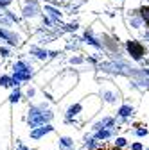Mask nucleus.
Here are the masks:
<instances>
[{"label": "nucleus", "mask_w": 149, "mask_h": 150, "mask_svg": "<svg viewBox=\"0 0 149 150\" xmlns=\"http://www.w3.org/2000/svg\"><path fill=\"white\" fill-rule=\"evenodd\" d=\"M50 120H52V112L49 109H43V107H38V105L31 107V111H29V125L31 127L45 125Z\"/></svg>", "instance_id": "nucleus-1"}, {"label": "nucleus", "mask_w": 149, "mask_h": 150, "mask_svg": "<svg viewBox=\"0 0 149 150\" xmlns=\"http://www.w3.org/2000/svg\"><path fill=\"white\" fill-rule=\"evenodd\" d=\"M31 73H32L31 68H29L25 63L20 61V63L14 64V77H13V79H14L16 82H20V81H29V79H31Z\"/></svg>", "instance_id": "nucleus-2"}, {"label": "nucleus", "mask_w": 149, "mask_h": 150, "mask_svg": "<svg viewBox=\"0 0 149 150\" xmlns=\"http://www.w3.org/2000/svg\"><path fill=\"white\" fill-rule=\"evenodd\" d=\"M128 48H129V52H131V55H133L135 59H140V57H142L144 48H142V45H138L137 41H129V43H128Z\"/></svg>", "instance_id": "nucleus-3"}, {"label": "nucleus", "mask_w": 149, "mask_h": 150, "mask_svg": "<svg viewBox=\"0 0 149 150\" xmlns=\"http://www.w3.org/2000/svg\"><path fill=\"white\" fill-rule=\"evenodd\" d=\"M0 38L7 40V43H11V45H16L18 43V36L13 34V32H9V30H6V29H0Z\"/></svg>", "instance_id": "nucleus-4"}, {"label": "nucleus", "mask_w": 149, "mask_h": 150, "mask_svg": "<svg viewBox=\"0 0 149 150\" xmlns=\"http://www.w3.org/2000/svg\"><path fill=\"white\" fill-rule=\"evenodd\" d=\"M49 132H52V125H45V127H42V129H36V130H32L31 132V136L34 138V139H38V138H42L43 134H49Z\"/></svg>", "instance_id": "nucleus-5"}, {"label": "nucleus", "mask_w": 149, "mask_h": 150, "mask_svg": "<svg viewBox=\"0 0 149 150\" xmlns=\"http://www.w3.org/2000/svg\"><path fill=\"white\" fill-rule=\"evenodd\" d=\"M131 115H133V107H131V105H122V107L119 109V116H122V118L131 116Z\"/></svg>", "instance_id": "nucleus-6"}, {"label": "nucleus", "mask_w": 149, "mask_h": 150, "mask_svg": "<svg viewBox=\"0 0 149 150\" xmlns=\"http://www.w3.org/2000/svg\"><path fill=\"white\" fill-rule=\"evenodd\" d=\"M111 136V129H101L95 132V139H106Z\"/></svg>", "instance_id": "nucleus-7"}, {"label": "nucleus", "mask_w": 149, "mask_h": 150, "mask_svg": "<svg viewBox=\"0 0 149 150\" xmlns=\"http://www.w3.org/2000/svg\"><path fill=\"white\" fill-rule=\"evenodd\" d=\"M79 111H81V104H76V105H72V107L68 109V112H67V120H72V116H76Z\"/></svg>", "instance_id": "nucleus-8"}, {"label": "nucleus", "mask_w": 149, "mask_h": 150, "mask_svg": "<svg viewBox=\"0 0 149 150\" xmlns=\"http://www.w3.org/2000/svg\"><path fill=\"white\" fill-rule=\"evenodd\" d=\"M0 84L2 86H18V82L11 77H0Z\"/></svg>", "instance_id": "nucleus-9"}, {"label": "nucleus", "mask_w": 149, "mask_h": 150, "mask_svg": "<svg viewBox=\"0 0 149 150\" xmlns=\"http://www.w3.org/2000/svg\"><path fill=\"white\" fill-rule=\"evenodd\" d=\"M59 145H61L63 148H68V150H70V148L74 146V141H72L70 138H67V136H65V138H61V139H59Z\"/></svg>", "instance_id": "nucleus-10"}, {"label": "nucleus", "mask_w": 149, "mask_h": 150, "mask_svg": "<svg viewBox=\"0 0 149 150\" xmlns=\"http://www.w3.org/2000/svg\"><path fill=\"white\" fill-rule=\"evenodd\" d=\"M85 38H86V41H88L90 45H94V47H101V43H99V41L95 40V38H94V36H92V32H88V30H86V34H85Z\"/></svg>", "instance_id": "nucleus-11"}, {"label": "nucleus", "mask_w": 149, "mask_h": 150, "mask_svg": "<svg viewBox=\"0 0 149 150\" xmlns=\"http://www.w3.org/2000/svg\"><path fill=\"white\" fill-rule=\"evenodd\" d=\"M45 11H47V13H50V16L54 18V20H59V18H61L59 11H58V9H54V7H49V6H47V7H45Z\"/></svg>", "instance_id": "nucleus-12"}, {"label": "nucleus", "mask_w": 149, "mask_h": 150, "mask_svg": "<svg viewBox=\"0 0 149 150\" xmlns=\"http://www.w3.org/2000/svg\"><path fill=\"white\" fill-rule=\"evenodd\" d=\"M34 11H36V2H32L31 6H27V7L24 9V14H25V16H32V14H36Z\"/></svg>", "instance_id": "nucleus-13"}, {"label": "nucleus", "mask_w": 149, "mask_h": 150, "mask_svg": "<svg viewBox=\"0 0 149 150\" xmlns=\"http://www.w3.org/2000/svg\"><path fill=\"white\" fill-rule=\"evenodd\" d=\"M31 54H36L40 59H45L47 57V52L45 50H40V48H31Z\"/></svg>", "instance_id": "nucleus-14"}, {"label": "nucleus", "mask_w": 149, "mask_h": 150, "mask_svg": "<svg viewBox=\"0 0 149 150\" xmlns=\"http://www.w3.org/2000/svg\"><path fill=\"white\" fill-rule=\"evenodd\" d=\"M95 146H97V139H95V138H90V139H86V148L94 150Z\"/></svg>", "instance_id": "nucleus-15"}, {"label": "nucleus", "mask_w": 149, "mask_h": 150, "mask_svg": "<svg viewBox=\"0 0 149 150\" xmlns=\"http://www.w3.org/2000/svg\"><path fill=\"white\" fill-rule=\"evenodd\" d=\"M126 138H117V141H115V146L117 148H122V146H126Z\"/></svg>", "instance_id": "nucleus-16"}, {"label": "nucleus", "mask_w": 149, "mask_h": 150, "mask_svg": "<svg viewBox=\"0 0 149 150\" xmlns=\"http://www.w3.org/2000/svg\"><path fill=\"white\" fill-rule=\"evenodd\" d=\"M18 100H20V91L16 89V91L13 93V95H11V102H18Z\"/></svg>", "instance_id": "nucleus-17"}, {"label": "nucleus", "mask_w": 149, "mask_h": 150, "mask_svg": "<svg viewBox=\"0 0 149 150\" xmlns=\"http://www.w3.org/2000/svg\"><path fill=\"white\" fill-rule=\"evenodd\" d=\"M137 136H147V129H138L137 130Z\"/></svg>", "instance_id": "nucleus-18"}, {"label": "nucleus", "mask_w": 149, "mask_h": 150, "mask_svg": "<svg viewBox=\"0 0 149 150\" xmlns=\"http://www.w3.org/2000/svg\"><path fill=\"white\" fill-rule=\"evenodd\" d=\"M131 150H142V145L140 143H133L131 145Z\"/></svg>", "instance_id": "nucleus-19"}, {"label": "nucleus", "mask_w": 149, "mask_h": 150, "mask_svg": "<svg viewBox=\"0 0 149 150\" xmlns=\"http://www.w3.org/2000/svg\"><path fill=\"white\" fill-rule=\"evenodd\" d=\"M16 150H29V148H25L24 145H16Z\"/></svg>", "instance_id": "nucleus-20"}, {"label": "nucleus", "mask_w": 149, "mask_h": 150, "mask_svg": "<svg viewBox=\"0 0 149 150\" xmlns=\"http://www.w3.org/2000/svg\"><path fill=\"white\" fill-rule=\"evenodd\" d=\"M0 54H2V55H7L9 52H7V48H2V50H0Z\"/></svg>", "instance_id": "nucleus-21"}, {"label": "nucleus", "mask_w": 149, "mask_h": 150, "mask_svg": "<svg viewBox=\"0 0 149 150\" xmlns=\"http://www.w3.org/2000/svg\"><path fill=\"white\" fill-rule=\"evenodd\" d=\"M9 2V0H0V4H7Z\"/></svg>", "instance_id": "nucleus-22"}, {"label": "nucleus", "mask_w": 149, "mask_h": 150, "mask_svg": "<svg viewBox=\"0 0 149 150\" xmlns=\"http://www.w3.org/2000/svg\"><path fill=\"white\" fill-rule=\"evenodd\" d=\"M145 73H147V75H149V70H145Z\"/></svg>", "instance_id": "nucleus-23"}]
</instances>
